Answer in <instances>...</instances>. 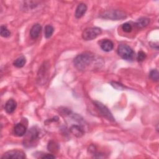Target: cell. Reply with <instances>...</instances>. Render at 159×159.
Returning a JSON list of instances; mask_svg holds the SVG:
<instances>
[{
	"instance_id": "6da1fadb",
	"label": "cell",
	"mask_w": 159,
	"mask_h": 159,
	"mask_svg": "<svg viewBox=\"0 0 159 159\" xmlns=\"http://www.w3.org/2000/svg\"><path fill=\"white\" fill-rule=\"evenodd\" d=\"M102 59L94 54L83 53L78 55L73 60L75 67L79 70H87L100 68L102 63Z\"/></svg>"
},
{
	"instance_id": "7a4b0ae2",
	"label": "cell",
	"mask_w": 159,
	"mask_h": 159,
	"mask_svg": "<svg viewBox=\"0 0 159 159\" xmlns=\"http://www.w3.org/2000/svg\"><path fill=\"white\" fill-rule=\"evenodd\" d=\"M39 137V130L33 127L27 132L24 139V145L26 147H31L35 146Z\"/></svg>"
},
{
	"instance_id": "3957f363",
	"label": "cell",
	"mask_w": 159,
	"mask_h": 159,
	"mask_svg": "<svg viewBox=\"0 0 159 159\" xmlns=\"http://www.w3.org/2000/svg\"><path fill=\"white\" fill-rule=\"evenodd\" d=\"M117 53L123 59L126 60H132L135 53L133 50L127 45L120 44L117 48Z\"/></svg>"
},
{
	"instance_id": "277c9868",
	"label": "cell",
	"mask_w": 159,
	"mask_h": 159,
	"mask_svg": "<svg viewBox=\"0 0 159 159\" xmlns=\"http://www.w3.org/2000/svg\"><path fill=\"white\" fill-rule=\"evenodd\" d=\"M102 32L99 27H89L86 29L82 33V37L85 40H91L96 39Z\"/></svg>"
},
{
	"instance_id": "5b68a950",
	"label": "cell",
	"mask_w": 159,
	"mask_h": 159,
	"mask_svg": "<svg viewBox=\"0 0 159 159\" xmlns=\"http://www.w3.org/2000/svg\"><path fill=\"white\" fill-rule=\"evenodd\" d=\"M101 17L104 19H109L112 20H119L125 19L126 17V14L122 11L117 10H112L107 11L104 12Z\"/></svg>"
},
{
	"instance_id": "8992f818",
	"label": "cell",
	"mask_w": 159,
	"mask_h": 159,
	"mask_svg": "<svg viewBox=\"0 0 159 159\" xmlns=\"http://www.w3.org/2000/svg\"><path fill=\"white\" fill-rule=\"evenodd\" d=\"M26 157L25 153L19 150H12L6 152L1 157L2 159H23Z\"/></svg>"
},
{
	"instance_id": "52a82bcc",
	"label": "cell",
	"mask_w": 159,
	"mask_h": 159,
	"mask_svg": "<svg viewBox=\"0 0 159 159\" xmlns=\"http://www.w3.org/2000/svg\"><path fill=\"white\" fill-rule=\"evenodd\" d=\"M94 104L95 106L97 107V109H98V111L100 112L101 114L104 117L107 118L109 120H112V121L115 120L112 114L111 113V112L109 111V109L107 108L106 106H104L102 103L98 101H95Z\"/></svg>"
},
{
	"instance_id": "ba28073f",
	"label": "cell",
	"mask_w": 159,
	"mask_h": 159,
	"mask_svg": "<svg viewBox=\"0 0 159 159\" xmlns=\"http://www.w3.org/2000/svg\"><path fill=\"white\" fill-rule=\"evenodd\" d=\"M14 132L16 135L18 137H22L26 133V127L23 124L18 123L14 127Z\"/></svg>"
},
{
	"instance_id": "9c48e42d",
	"label": "cell",
	"mask_w": 159,
	"mask_h": 159,
	"mask_svg": "<svg viewBox=\"0 0 159 159\" xmlns=\"http://www.w3.org/2000/svg\"><path fill=\"white\" fill-rule=\"evenodd\" d=\"M41 30H42V27L39 24H34L32 27V28L30 29V37L33 39H37L39 36V35L41 32Z\"/></svg>"
},
{
	"instance_id": "30bf717a",
	"label": "cell",
	"mask_w": 159,
	"mask_h": 159,
	"mask_svg": "<svg viewBox=\"0 0 159 159\" xmlns=\"http://www.w3.org/2000/svg\"><path fill=\"white\" fill-rule=\"evenodd\" d=\"M70 130L72 134L77 137H80L84 134L83 128L78 125H72L70 128Z\"/></svg>"
},
{
	"instance_id": "8fae6325",
	"label": "cell",
	"mask_w": 159,
	"mask_h": 159,
	"mask_svg": "<svg viewBox=\"0 0 159 159\" xmlns=\"http://www.w3.org/2000/svg\"><path fill=\"white\" fill-rule=\"evenodd\" d=\"M87 10V6L84 3H80L78 5L76 11H75V16L76 18H81L84 16Z\"/></svg>"
},
{
	"instance_id": "7c38bea8",
	"label": "cell",
	"mask_w": 159,
	"mask_h": 159,
	"mask_svg": "<svg viewBox=\"0 0 159 159\" xmlns=\"http://www.w3.org/2000/svg\"><path fill=\"white\" fill-rule=\"evenodd\" d=\"M16 106H17L16 102L14 99H9L7 101V102L6 103L5 110L7 113L11 114V113H12L15 111Z\"/></svg>"
},
{
	"instance_id": "4fadbf2b",
	"label": "cell",
	"mask_w": 159,
	"mask_h": 159,
	"mask_svg": "<svg viewBox=\"0 0 159 159\" xmlns=\"http://www.w3.org/2000/svg\"><path fill=\"white\" fill-rule=\"evenodd\" d=\"M101 47L105 52H110L113 49L114 44L111 40L105 39L101 42Z\"/></svg>"
},
{
	"instance_id": "5bb4252c",
	"label": "cell",
	"mask_w": 159,
	"mask_h": 159,
	"mask_svg": "<svg viewBox=\"0 0 159 159\" xmlns=\"http://www.w3.org/2000/svg\"><path fill=\"white\" fill-rule=\"evenodd\" d=\"M149 22H150L149 19L146 18V17H141L137 20L135 24L138 28L142 29V28H143V27L147 26L148 25Z\"/></svg>"
},
{
	"instance_id": "9a60e30c",
	"label": "cell",
	"mask_w": 159,
	"mask_h": 159,
	"mask_svg": "<svg viewBox=\"0 0 159 159\" xmlns=\"http://www.w3.org/2000/svg\"><path fill=\"white\" fill-rule=\"evenodd\" d=\"M25 63H26L25 58L24 57L22 56V57L17 58L16 60H15L13 64L15 66H16L17 68H21L24 66Z\"/></svg>"
},
{
	"instance_id": "2e32d148",
	"label": "cell",
	"mask_w": 159,
	"mask_h": 159,
	"mask_svg": "<svg viewBox=\"0 0 159 159\" xmlns=\"http://www.w3.org/2000/svg\"><path fill=\"white\" fill-rule=\"evenodd\" d=\"M54 31V29L51 25H47L45 27V37L47 39L51 37Z\"/></svg>"
},
{
	"instance_id": "e0dca14e",
	"label": "cell",
	"mask_w": 159,
	"mask_h": 159,
	"mask_svg": "<svg viewBox=\"0 0 159 159\" xmlns=\"http://www.w3.org/2000/svg\"><path fill=\"white\" fill-rule=\"evenodd\" d=\"M1 35L3 37H9L11 35L10 31L7 29L6 26L5 25H1V30H0Z\"/></svg>"
},
{
	"instance_id": "ac0fdd59",
	"label": "cell",
	"mask_w": 159,
	"mask_h": 159,
	"mask_svg": "<svg viewBox=\"0 0 159 159\" xmlns=\"http://www.w3.org/2000/svg\"><path fill=\"white\" fill-rule=\"evenodd\" d=\"M48 150L52 152H55L58 150V146L54 142L52 141L48 145Z\"/></svg>"
},
{
	"instance_id": "d6986e66",
	"label": "cell",
	"mask_w": 159,
	"mask_h": 159,
	"mask_svg": "<svg viewBox=\"0 0 159 159\" xmlns=\"http://www.w3.org/2000/svg\"><path fill=\"white\" fill-rule=\"evenodd\" d=\"M150 77L154 81H158V79H159V74H158V71L157 70H152L150 72Z\"/></svg>"
},
{
	"instance_id": "ffe728a7",
	"label": "cell",
	"mask_w": 159,
	"mask_h": 159,
	"mask_svg": "<svg viewBox=\"0 0 159 159\" xmlns=\"http://www.w3.org/2000/svg\"><path fill=\"white\" fill-rule=\"evenodd\" d=\"M122 29L124 32L129 33L132 30V26L130 25V24L126 22L122 25Z\"/></svg>"
},
{
	"instance_id": "44dd1931",
	"label": "cell",
	"mask_w": 159,
	"mask_h": 159,
	"mask_svg": "<svg viewBox=\"0 0 159 159\" xmlns=\"http://www.w3.org/2000/svg\"><path fill=\"white\" fill-rule=\"evenodd\" d=\"M146 58V54L142 52V51H140L139 52L137 56V59L139 61H143Z\"/></svg>"
},
{
	"instance_id": "7402d4cb",
	"label": "cell",
	"mask_w": 159,
	"mask_h": 159,
	"mask_svg": "<svg viewBox=\"0 0 159 159\" xmlns=\"http://www.w3.org/2000/svg\"><path fill=\"white\" fill-rule=\"evenodd\" d=\"M39 158H55V157L52 155V154L43 153L42 156L39 157Z\"/></svg>"
}]
</instances>
